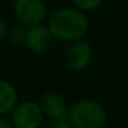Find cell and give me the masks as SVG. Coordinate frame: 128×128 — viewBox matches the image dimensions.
<instances>
[{
  "label": "cell",
  "instance_id": "1",
  "mask_svg": "<svg viewBox=\"0 0 128 128\" xmlns=\"http://www.w3.org/2000/svg\"><path fill=\"white\" fill-rule=\"evenodd\" d=\"M47 26L55 40L73 43L86 39L90 30V20L87 12L74 6H66L51 12Z\"/></svg>",
  "mask_w": 128,
  "mask_h": 128
},
{
  "label": "cell",
  "instance_id": "2",
  "mask_svg": "<svg viewBox=\"0 0 128 128\" xmlns=\"http://www.w3.org/2000/svg\"><path fill=\"white\" fill-rule=\"evenodd\" d=\"M108 110L96 99L83 98L69 106L68 120L73 128H105Z\"/></svg>",
  "mask_w": 128,
  "mask_h": 128
},
{
  "label": "cell",
  "instance_id": "3",
  "mask_svg": "<svg viewBox=\"0 0 128 128\" xmlns=\"http://www.w3.org/2000/svg\"><path fill=\"white\" fill-rule=\"evenodd\" d=\"M12 14L18 24L32 28L48 20V10L44 0H14Z\"/></svg>",
  "mask_w": 128,
  "mask_h": 128
},
{
  "label": "cell",
  "instance_id": "4",
  "mask_svg": "<svg viewBox=\"0 0 128 128\" xmlns=\"http://www.w3.org/2000/svg\"><path fill=\"white\" fill-rule=\"evenodd\" d=\"M10 118L15 128H42L46 116L37 100L26 99L20 100L10 114Z\"/></svg>",
  "mask_w": 128,
  "mask_h": 128
},
{
  "label": "cell",
  "instance_id": "5",
  "mask_svg": "<svg viewBox=\"0 0 128 128\" xmlns=\"http://www.w3.org/2000/svg\"><path fill=\"white\" fill-rule=\"evenodd\" d=\"M94 58V48L86 39L69 43L65 50V64L72 72H84L88 69Z\"/></svg>",
  "mask_w": 128,
  "mask_h": 128
},
{
  "label": "cell",
  "instance_id": "6",
  "mask_svg": "<svg viewBox=\"0 0 128 128\" xmlns=\"http://www.w3.org/2000/svg\"><path fill=\"white\" fill-rule=\"evenodd\" d=\"M39 103L43 109L46 118H48L50 121L68 117V113H69L68 102L64 98V95L55 90H48V91L43 92Z\"/></svg>",
  "mask_w": 128,
  "mask_h": 128
},
{
  "label": "cell",
  "instance_id": "7",
  "mask_svg": "<svg viewBox=\"0 0 128 128\" xmlns=\"http://www.w3.org/2000/svg\"><path fill=\"white\" fill-rule=\"evenodd\" d=\"M54 40L55 39L51 34L48 26L42 24V25L28 28L25 47L34 54H44L47 51H50V48L52 47Z\"/></svg>",
  "mask_w": 128,
  "mask_h": 128
},
{
  "label": "cell",
  "instance_id": "8",
  "mask_svg": "<svg viewBox=\"0 0 128 128\" xmlns=\"http://www.w3.org/2000/svg\"><path fill=\"white\" fill-rule=\"evenodd\" d=\"M20 103V92L14 83L0 78V116H10Z\"/></svg>",
  "mask_w": 128,
  "mask_h": 128
},
{
  "label": "cell",
  "instance_id": "9",
  "mask_svg": "<svg viewBox=\"0 0 128 128\" xmlns=\"http://www.w3.org/2000/svg\"><path fill=\"white\" fill-rule=\"evenodd\" d=\"M26 36H28V28L24 25H15L11 28L7 34V40L11 44V47H25L26 44Z\"/></svg>",
  "mask_w": 128,
  "mask_h": 128
},
{
  "label": "cell",
  "instance_id": "10",
  "mask_svg": "<svg viewBox=\"0 0 128 128\" xmlns=\"http://www.w3.org/2000/svg\"><path fill=\"white\" fill-rule=\"evenodd\" d=\"M72 6L77 7L78 10L84 12H91L95 10L100 8L102 4L105 3V0H70Z\"/></svg>",
  "mask_w": 128,
  "mask_h": 128
},
{
  "label": "cell",
  "instance_id": "11",
  "mask_svg": "<svg viewBox=\"0 0 128 128\" xmlns=\"http://www.w3.org/2000/svg\"><path fill=\"white\" fill-rule=\"evenodd\" d=\"M47 128H73V125L70 124V121L68 120V117H66V118H61V120L51 121Z\"/></svg>",
  "mask_w": 128,
  "mask_h": 128
},
{
  "label": "cell",
  "instance_id": "12",
  "mask_svg": "<svg viewBox=\"0 0 128 128\" xmlns=\"http://www.w3.org/2000/svg\"><path fill=\"white\" fill-rule=\"evenodd\" d=\"M8 26H7L6 21L3 18H0V43L4 42L7 39V34H8Z\"/></svg>",
  "mask_w": 128,
  "mask_h": 128
},
{
  "label": "cell",
  "instance_id": "13",
  "mask_svg": "<svg viewBox=\"0 0 128 128\" xmlns=\"http://www.w3.org/2000/svg\"><path fill=\"white\" fill-rule=\"evenodd\" d=\"M0 128H15L11 118L7 116H0Z\"/></svg>",
  "mask_w": 128,
  "mask_h": 128
},
{
  "label": "cell",
  "instance_id": "14",
  "mask_svg": "<svg viewBox=\"0 0 128 128\" xmlns=\"http://www.w3.org/2000/svg\"><path fill=\"white\" fill-rule=\"evenodd\" d=\"M2 62H3V59H2V54H0V68H2Z\"/></svg>",
  "mask_w": 128,
  "mask_h": 128
}]
</instances>
